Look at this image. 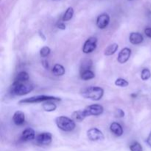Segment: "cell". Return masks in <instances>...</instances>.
Returning a JSON list of instances; mask_svg holds the SVG:
<instances>
[{
  "instance_id": "obj_29",
  "label": "cell",
  "mask_w": 151,
  "mask_h": 151,
  "mask_svg": "<svg viewBox=\"0 0 151 151\" xmlns=\"http://www.w3.org/2000/svg\"><path fill=\"white\" fill-rule=\"evenodd\" d=\"M42 66H44L45 69H48L49 68V63L47 60H42Z\"/></svg>"
},
{
  "instance_id": "obj_8",
  "label": "cell",
  "mask_w": 151,
  "mask_h": 151,
  "mask_svg": "<svg viewBox=\"0 0 151 151\" xmlns=\"http://www.w3.org/2000/svg\"><path fill=\"white\" fill-rule=\"evenodd\" d=\"M35 140L36 142L41 145H49L52 140V135L49 132L41 133L35 137Z\"/></svg>"
},
{
  "instance_id": "obj_31",
  "label": "cell",
  "mask_w": 151,
  "mask_h": 151,
  "mask_svg": "<svg viewBox=\"0 0 151 151\" xmlns=\"http://www.w3.org/2000/svg\"><path fill=\"white\" fill-rule=\"evenodd\" d=\"M128 1H132V0H128Z\"/></svg>"
},
{
  "instance_id": "obj_22",
  "label": "cell",
  "mask_w": 151,
  "mask_h": 151,
  "mask_svg": "<svg viewBox=\"0 0 151 151\" xmlns=\"http://www.w3.org/2000/svg\"><path fill=\"white\" fill-rule=\"evenodd\" d=\"M114 83L116 86L119 87H127L129 85V83L128 82V81L123 79V78H118L116 80Z\"/></svg>"
},
{
  "instance_id": "obj_17",
  "label": "cell",
  "mask_w": 151,
  "mask_h": 151,
  "mask_svg": "<svg viewBox=\"0 0 151 151\" xmlns=\"http://www.w3.org/2000/svg\"><path fill=\"white\" fill-rule=\"evenodd\" d=\"M52 73L55 76H62L65 74V69L62 65L55 64L52 69Z\"/></svg>"
},
{
  "instance_id": "obj_30",
  "label": "cell",
  "mask_w": 151,
  "mask_h": 151,
  "mask_svg": "<svg viewBox=\"0 0 151 151\" xmlns=\"http://www.w3.org/2000/svg\"><path fill=\"white\" fill-rule=\"evenodd\" d=\"M147 143L149 146L151 147V132L150 133V134H149L148 137H147Z\"/></svg>"
},
{
  "instance_id": "obj_18",
  "label": "cell",
  "mask_w": 151,
  "mask_h": 151,
  "mask_svg": "<svg viewBox=\"0 0 151 151\" xmlns=\"http://www.w3.org/2000/svg\"><path fill=\"white\" fill-rule=\"evenodd\" d=\"M74 16V9L73 7H69L66 9V10L65 11L64 14H63V18H62V20L63 22H67L69 21L70 19H72Z\"/></svg>"
},
{
  "instance_id": "obj_14",
  "label": "cell",
  "mask_w": 151,
  "mask_h": 151,
  "mask_svg": "<svg viewBox=\"0 0 151 151\" xmlns=\"http://www.w3.org/2000/svg\"><path fill=\"white\" fill-rule=\"evenodd\" d=\"M110 131L116 137H121L123 134V128L118 122H112L110 125Z\"/></svg>"
},
{
  "instance_id": "obj_3",
  "label": "cell",
  "mask_w": 151,
  "mask_h": 151,
  "mask_svg": "<svg viewBox=\"0 0 151 151\" xmlns=\"http://www.w3.org/2000/svg\"><path fill=\"white\" fill-rule=\"evenodd\" d=\"M55 123L59 129L66 132L72 131L76 127V124L74 119L66 116H60L56 118Z\"/></svg>"
},
{
  "instance_id": "obj_26",
  "label": "cell",
  "mask_w": 151,
  "mask_h": 151,
  "mask_svg": "<svg viewBox=\"0 0 151 151\" xmlns=\"http://www.w3.org/2000/svg\"><path fill=\"white\" fill-rule=\"evenodd\" d=\"M125 116V112L122 109H116L115 111V116L118 118H122Z\"/></svg>"
},
{
  "instance_id": "obj_5",
  "label": "cell",
  "mask_w": 151,
  "mask_h": 151,
  "mask_svg": "<svg viewBox=\"0 0 151 151\" xmlns=\"http://www.w3.org/2000/svg\"><path fill=\"white\" fill-rule=\"evenodd\" d=\"M103 107L99 104L91 105L82 110L84 118L89 116H99L103 113Z\"/></svg>"
},
{
  "instance_id": "obj_11",
  "label": "cell",
  "mask_w": 151,
  "mask_h": 151,
  "mask_svg": "<svg viewBox=\"0 0 151 151\" xmlns=\"http://www.w3.org/2000/svg\"><path fill=\"white\" fill-rule=\"evenodd\" d=\"M22 141L29 142L35 139V133L32 128H26L24 131L22 132V137H21Z\"/></svg>"
},
{
  "instance_id": "obj_1",
  "label": "cell",
  "mask_w": 151,
  "mask_h": 151,
  "mask_svg": "<svg viewBox=\"0 0 151 151\" xmlns=\"http://www.w3.org/2000/svg\"><path fill=\"white\" fill-rule=\"evenodd\" d=\"M33 86L29 81H16L11 86V93L16 96H23L29 94L33 90Z\"/></svg>"
},
{
  "instance_id": "obj_19",
  "label": "cell",
  "mask_w": 151,
  "mask_h": 151,
  "mask_svg": "<svg viewBox=\"0 0 151 151\" xmlns=\"http://www.w3.org/2000/svg\"><path fill=\"white\" fill-rule=\"evenodd\" d=\"M95 75H94V72L92 71L86 70L84 71V72H81V79L83 80V81H88V80H91L93 78H94Z\"/></svg>"
},
{
  "instance_id": "obj_28",
  "label": "cell",
  "mask_w": 151,
  "mask_h": 151,
  "mask_svg": "<svg viewBox=\"0 0 151 151\" xmlns=\"http://www.w3.org/2000/svg\"><path fill=\"white\" fill-rule=\"evenodd\" d=\"M57 27L60 29H66V25H65V24L63 23V22H59L57 24Z\"/></svg>"
},
{
  "instance_id": "obj_16",
  "label": "cell",
  "mask_w": 151,
  "mask_h": 151,
  "mask_svg": "<svg viewBox=\"0 0 151 151\" xmlns=\"http://www.w3.org/2000/svg\"><path fill=\"white\" fill-rule=\"evenodd\" d=\"M43 109L47 112L54 111L57 109V106L53 101H46L43 103Z\"/></svg>"
},
{
  "instance_id": "obj_7",
  "label": "cell",
  "mask_w": 151,
  "mask_h": 151,
  "mask_svg": "<svg viewBox=\"0 0 151 151\" xmlns=\"http://www.w3.org/2000/svg\"><path fill=\"white\" fill-rule=\"evenodd\" d=\"M97 39L96 37H90L85 41L83 47V52L85 54H89L97 48Z\"/></svg>"
},
{
  "instance_id": "obj_24",
  "label": "cell",
  "mask_w": 151,
  "mask_h": 151,
  "mask_svg": "<svg viewBox=\"0 0 151 151\" xmlns=\"http://www.w3.org/2000/svg\"><path fill=\"white\" fill-rule=\"evenodd\" d=\"M50 52H51V50H50V47L45 46V47H42L40 50V55L41 58H46L50 54Z\"/></svg>"
},
{
  "instance_id": "obj_2",
  "label": "cell",
  "mask_w": 151,
  "mask_h": 151,
  "mask_svg": "<svg viewBox=\"0 0 151 151\" xmlns=\"http://www.w3.org/2000/svg\"><path fill=\"white\" fill-rule=\"evenodd\" d=\"M81 94L86 99L98 101L103 97L104 90L100 86H88L82 90Z\"/></svg>"
},
{
  "instance_id": "obj_15",
  "label": "cell",
  "mask_w": 151,
  "mask_h": 151,
  "mask_svg": "<svg viewBox=\"0 0 151 151\" xmlns=\"http://www.w3.org/2000/svg\"><path fill=\"white\" fill-rule=\"evenodd\" d=\"M118 48H119V45H118L117 44H116V43L110 44V45H109L106 49H105L104 55L106 56L112 55H114L116 51H117Z\"/></svg>"
},
{
  "instance_id": "obj_20",
  "label": "cell",
  "mask_w": 151,
  "mask_h": 151,
  "mask_svg": "<svg viewBox=\"0 0 151 151\" xmlns=\"http://www.w3.org/2000/svg\"><path fill=\"white\" fill-rule=\"evenodd\" d=\"M29 77L27 72H20L17 75H16V81H29Z\"/></svg>"
},
{
  "instance_id": "obj_9",
  "label": "cell",
  "mask_w": 151,
  "mask_h": 151,
  "mask_svg": "<svg viewBox=\"0 0 151 151\" xmlns=\"http://www.w3.org/2000/svg\"><path fill=\"white\" fill-rule=\"evenodd\" d=\"M110 23V16L107 13L100 15L97 19V26L100 29H103L107 27Z\"/></svg>"
},
{
  "instance_id": "obj_12",
  "label": "cell",
  "mask_w": 151,
  "mask_h": 151,
  "mask_svg": "<svg viewBox=\"0 0 151 151\" xmlns=\"http://www.w3.org/2000/svg\"><path fill=\"white\" fill-rule=\"evenodd\" d=\"M13 121L15 125H22L25 122V115L21 111H16L13 116Z\"/></svg>"
},
{
  "instance_id": "obj_10",
  "label": "cell",
  "mask_w": 151,
  "mask_h": 151,
  "mask_svg": "<svg viewBox=\"0 0 151 151\" xmlns=\"http://www.w3.org/2000/svg\"><path fill=\"white\" fill-rule=\"evenodd\" d=\"M131 55V49L125 47L123 48L118 55L117 60L119 63H125L129 60Z\"/></svg>"
},
{
  "instance_id": "obj_27",
  "label": "cell",
  "mask_w": 151,
  "mask_h": 151,
  "mask_svg": "<svg viewBox=\"0 0 151 151\" xmlns=\"http://www.w3.org/2000/svg\"><path fill=\"white\" fill-rule=\"evenodd\" d=\"M145 34L146 35V36H147L148 38H151V27H146L145 29Z\"/></svg>"
},
{
  "instance_id": "obj_23",
  "label": "cell",
  "mask_w": 151,
  "mask_h": 151,
  "mask_svg": "<svg viewBox=\"0 0 151 151\" xmlns=\"http://www.w3.org/2000/svg\"><path fill=\"white\" fill-rule=\"evenodd\" d=\"M151 72L148 69H144L142 71L141 78L142 81H147L150 78Z\"/></svg>"
},
{
  "instance_id": "obj_13",
  "label": "cell",
  "mask_w": 151,
  "mask_h": 151,
  "mask_svg": "<svg viewBox=\"0 0 151 151\" xmlns=\"http://www.w3.org/2000/svg\"><path fill=\"white\" fill-rule=\"evenodd\" d=\"M129 41L132 44L137 45V44H139L143 42V41H144V37H143V35L140 32H131L130 34Z\"/></svg>"
},
{
  "instance_id": "obj_4",
  "label": "cell",
  "mask_w": 151,
  "mask_h": 151,
  "mask_svg": "<svg viewBox=\"0 0 151 151\" xmlns=\"http://www.w3.org/2000/svg\"><path fill=\"white\" fill-rule=\"evenodd\" d=\"M60 97H54L50 95H37L33 97L23 99L19 101V103H44L46 101H60Z\"/></svg>"
},
{
  "instance_id": "obj_25",
  "label": "cell",
  "mask_w": 151,
  "mask_h": 151,
  "mask_svg": "<svg viewBox=\"0 0 151 151\" xmlns=\"http://www.w3.org/2000/svg\"><path fill=\"white\" fill-rule=\"evenodd\" d=\"M130 150L131 151H143V148L140 143L135 142L130 145Z\"/></svg>"
},
{
  "instance_id": "obj_6",
  "label": "cell",
  "mask_w": 151,
  "mask_h": 151,
  "mask_svg": "<svg viewBox=\"0 0 151 151\" xmlns=\"http://www.w3.org/2000/svg\"><path fill=\"white\" fill-rule=\"evenodd\" d=\"M87 137H88V139L93 142H97V141H102L105 139L104 134L98 128H90L89 130L87 131Z\"/></svg>"
},
{
  "instance_id": "obj_21",
  "label": "cell",
  "mask_w": 151,
  "mask_h": 151,
  "mask_svg": "<svg viewBox=\"0 0 151 151\" xmlns=\"http://www.w3.org/2000/svg\"><path fill=\"white\" fill-rule=\"evenodd\" d=\"M91 65H92V62H91V60H83L81 66V72H84V71H86V70H89L90 68L91 67Z\"/></svg>"
}]
</instances>
